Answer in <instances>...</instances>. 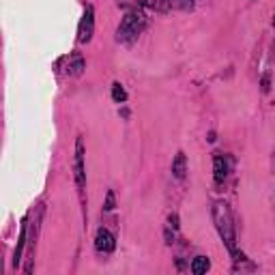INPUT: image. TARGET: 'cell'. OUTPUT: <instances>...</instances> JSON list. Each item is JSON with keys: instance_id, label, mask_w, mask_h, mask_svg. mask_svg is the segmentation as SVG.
<instances>
[{"instance_id": "1", "label": "cell", "mask_w": 275, "mask_h": 275, "mask_svg": "<svg viewBox=\"0 0 275 275\" xmlns=\"http://www.w3.org/2000/svg\"><path fill=\"white\" fill-rule=\"evenodd\" d=\"M211 215H213V222H215V228H217L222 241L228 247V252L233 256H236V234H234V224H233V213H230V207L226 204L224 200H215L213 202V209H211Z\"/></svg>"}, {"instance_id": "2", "label": "cell", "mask_w": 275, "mask_h": 275, "mask_svg": "<svg viewBox=\"0 0 275 275\" xmlns=\"http://www.w3.org/2000/svg\"><path fill=\"white\" fill-rule=\"evenodd\" d=\"M144 26H147V20H144V15L140 13V11H129V13L123 18L121 26H118L116 30V39L118 41H133L140 32L144 30Z\"/></svg>"}, {"instance_id": "3", "label": "cell", "mask_w": 275, "mask_h": 275, "mask_svg": "<svg viewBox=\"0 0 275 275\" xmlns=\"http://www.w3.org/2000/svg\"><path fill=\"white\" fill-rule=\"evenodd\" d=\"M73 174H75V185L82 191L86 187V170H84V142L78 138L75 142V159H73Z\"/></svg>"}, {"instance_id": "4", "label": "cell", "mask_w": 275, "mask_h": 275, "mask_svg": "<svg viewBox=\"0 0 275 275\" xmlns=\"http://www.w3.org/2000/svg\"><path fill=\"white\" fill-rule=\"evenodd\" d=\"M93 32H95V9L86 7L84 18H82V21H80V28H78V41L88 43L90 39H93Z\"/></svg>"}, {"instance_id": "5", "label": "cell", "mask_w": 275, "mask_h": 275, "mask_svg": "<svg viewBox=\"0 0 275 275\" xmlns=\"http://www.w3.org/2000/svg\"><path fill=\"white\" fill-rule=\"evenodd\" d=\"M95 247L99 252H104V254H112L114 247H116L114 234H112L110 230H106V228H99L97 230V236H95Z\"/></svg>"}, {"instance_id": "6", "label": "cell", "mask_w": 275, "mask_h": 275, "mask_svg": "<svg viewBox=\"0 0 275 275\" xmlns=\"http://www.w3.org/2000/svg\"><path fill=\"white\" fill-rule=\"evenodd\" d=\"M213 176L217 183H224L226 176H228V161H226L222 153H215L213 157Z\"/></svg>"}, {"instance_id": "7", "label": "cell", "mask_w": 275, "mask_h": 275, "mask_svg": "<svg viewBox=\"0 0 275 275\" xmlns=\"http://www.w3.org/2000/svg\"><path fill=\"white\" fill-rule=\"evenodd\" d=\"M185 174H187V159H185V155L183 153H176L174 161H172V176L183 181L185 179Z\"/></svg>"}, {"instance_id": "8", "label": "cell", "mask_w": 275, "mask_h": 275, "mask_svg": "<svg viewBox=\"0 0 275 275\" xmlns=\"http://www.w3.org/2000/svg\"><path fill=\"white\" fill-rule=\"evenodd\" d=\"M86 64H84V58L80 52H73L71 58H69V75H73V78H80V75L84 73Z\"/></svg>"}, {"instance_id": "9", "label": "cell", "mask_w": 275, "mask_h": 275, "mask_svg": "<svg viewBox=\"0 0 275 275\" xmlns=\"http://www.w3.org/2000/svg\"><path fill=\"white\" fill-rule=\"evenodd\" d=\"M26 233H28V222L24 219V224H21V233H20V243L15 247L13 252V267H20L21 262V252H24V245H26Z\"/></svg>"}, {"instance_id": "10", "label": "cell", "mask_w": 275, "mask_h": 275, "mask_svg": "<svg viewBox=\"0 0 275 275\" xmlns=\"http://www.w3.org/2000/svg\"><path fill=\"white\" fill-rule=\"evenodd\" d=\"M209 269H211V260H209L207 256H196L191 260V273L193 275H202V273H207Z\"/></svg>"}, {"instance_id": "11", "label": "cell", "mask_w": 275, "mask_h": 275, "mask_svg": "<svg viewBox=\"0 0 275 275\" xmlns=\"http://www.w3.org/2000/svg\"><path fill=\"white\" fill-rule=\"evenodd\" d=\"M112 99L116 101V104H125L127 101V93H125V88H123L118 82L112 84Z\"/></svg>"}, {"instance_id": "12", "label": "cell", "mask_w": 275, "mask_h": 275, "mask_svg": "<svg viewBox=\"0 0 275 275\" xmlns=\"http://www.w3.org/2000/svg\"><path fill=\"white\" fill-rule=\"evenodd\" d=\"M114 207H116V200H114V191H107V196H106V202H104V211H114Z\"/></svg>"}, {"instance_id": "13", "label": "cell", "mask_w": 275, "mask_h": 275, "mask_svg": "<svg viewBox=\"0 0 275 275\" xmlns=\"http://www.w3.org/2000/svg\"><path fill=\"white\" fill-rule=\"evenodd\" d=\"M181 9H193V0H174Z\"/></svg>"}, {"instance_id": "14", "label": "cell", "mask_w": 275, "mask_h": 275, "mask_svg": "<svg viewBox=\"0 0 275 275\" xmlns=\"http://www.w3.org/2000/svg\"><path fill=\"white\" fill-rule=\"evenodd\" d=\"M168 222H170V226H172V228H179V215H170V217H168Z\"/></svg>"}, {"instance_id": "15", "label": "cell", "mask_w": 275, "mask_h": 275, "mask_svg": "<svg viewBox=\"0 0 275 275\" xmlns=\"http://www.w3.org/2000/svg\"><path fill=\"white\" fill-rule=\"evenodd\" d=\"M262 93H269V75L262 78Z\"/></svg>"}]
</instances>
